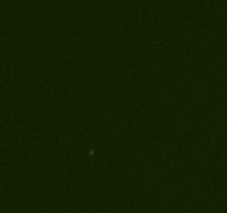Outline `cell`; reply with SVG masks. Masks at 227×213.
Returning <instances> with one entry per match:
<instances>
[]
</instances>
